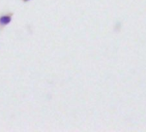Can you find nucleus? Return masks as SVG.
<instances>
[{
    "label": "nucleus",
    "mask_w": 146,
    "mask_h": 132,
    "mask_svg": "<svg viewBox=\"0 0 146 132\" xmlns=\"http://www.w3.org/2000/svg\"><path fill=\"white\" fill-rule=\"evenodd\" d=\"M11 22V17L10 16H4L0 17V24L7 25Z\"/></svg>",
    "instance_id": "1"
}]
</instances>
